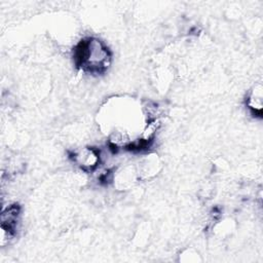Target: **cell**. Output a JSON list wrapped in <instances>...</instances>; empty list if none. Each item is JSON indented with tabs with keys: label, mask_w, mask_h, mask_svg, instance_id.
<instances>
[{
	"label": "cell",
	"mask_w": 263,
	"mask_h": 263,
	"mask_svg": "<svg viewBox=\"0 0 263 263\" xmlns=\"http://www.w3.org/2000/svg\"><path fill=\"white\" fill-rule=\"evenodd\" d=\"M70 157L77 166L86 173L93 172L101 163L102 158L99 149L89 146L74 150Z\"/></svg>",
	"instance_id": "obj_2"
},
{
	"label": "cell",
	"mask_w": 263,
	"mask_h": 263,
	"mask_svg": "<svg viewBox=\"0 0 263 263\" xmlns=\"http://www.w3.org/2000/svg\"><path fill=\"white\" fill-rule=\"evenodd\" d=\"M247 108L255 117H261L262 107H263V95H262V85L257 83L252 87L248 97H247Z\"/></svg>",
	"instance_id": "obj_3"
},
{
	"label": "cell",
	"mask_w": 263,
	"mask_h": 263,
	"mask_svg": "<svg viewBox=\"0 0 263 263\" xmlns=\"http://www.w3.org/2000/svg\"><path fill=\"white\" fill-rule=\"evenodd\" d=\"M73 58L79 68L93 75L105 73L112 63L109 47L97 37H86L79 41L74 47Z\"/></svg>",
	"instance_id": "obj_1"
}]
</instances>
